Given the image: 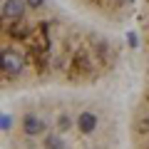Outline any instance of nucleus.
<instances>
[{
  "label": "nucleus",
  "mask_w": 149,
  "mask_h": 149,
  "mask_svg": "<svg viewBox=\"0 0 149 149\" xmlns=\"http://www.w3.org/2000/svg\"><path fill=\"white\" fill-rule=\"evenodd\" d=\"M122 60L117 37L62 0H0V97L97 87Z\"/></svg>",
  "instance_id": "1"
},
{
  "label": "nucleus",
  "mask_w": 149,
  "mask_h": 149,
  "mask_svg": "<svg viewBox=\"0 0 149 149\" xmlns=\"http://www.w3.org/2000/svg\"><path fill=\"white\" fill-rule=\"evenodd\" d=\"M5 149H122V109L95 87L22 95L0 119Z\"/></svg>",
  "instance_id": "2"
},
{
  "label": "nucleus",
  "mask_w": 149,
  "mask_h": 149,
  "mask_svg": "<svg viewBox=\"0 0 149 149\" xmlns=\"http://www.w3.org/2000/svg\"><path fill=\"white\" fill-rule=\"evenodd\" d=\"M139 25V92L129 109V147L149 149V0H137Z\"/></svg>",
  "instance_id": "3"
},
{
  "label": "nucleus",
  "mask_w": 149,
  "mask_h": 149,
  "mask_svg": "<svg viewBox=\"0 0 149 149\" xmlns=\"http://www.w3.org/2000/svg\"><path fill=\"white\" fill-rule=\"evenodd\" d=\"M74 10H80L102 27H122L137 10V0H70Z\"/></svg>",
  "instance_id": "4"
}]
</instances>
